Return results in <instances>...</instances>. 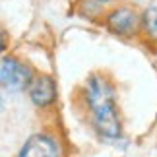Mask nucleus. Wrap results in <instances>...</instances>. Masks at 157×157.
I'll list each match as a JSON object with an SVG mask.
<instances>
[{
  "label": "nucleus",
  "mask_w": 157,
  "mask_h": 157,
  "mask_svg": "<svg viewBox=\"0 0 157 157\" xmlns=\"http://www.w3.org/2000/svg\"><path fill=\"white\" fill-rule=\"evenodd\" d=\"M86 99L93 117V124L101 136L114 138L120 136V117L114 103V89L107 78L93 74L86 83Z\"/></svg>",
  "instance_id": "1"
},
{
  "label": "nucleus",
  "mask_w": 157,
  "mask_h": 157,
  "mask_svg": "<svg viewBox=\"0 0 157 157\" xmlns=\"http://www.w3.org/2000/svg\"><path fill=\"white\" fill-rule=\"evenodd\" d=\"M103 23L113 35L118 37H134L142 29V12H138L130 4L113 6L103 14Z\"/></svg>",
  "instance_id": "2"
},
{
  "label": "nucleus",
  "mask_w": 157,
  "mask_h": 157,
  "mask_svg": "<svg viewBox=\"0 0 157 157\" xmlns=\"http://www.w3.org/2000/svg\"><path fill=\"white\" fill-rule=\"evenodd\" d=\"M31 68L25 66L20 60L4 56L2 66H0V82L6 91H23L31 83Z\"/></svg>",
  "instance_id": "3"
},
{
  "label": "nucleus",
  "mask_w": 157,
  "mask_h": 157,
  "mask_svg": "<svg viewBox=\"0 0 157 157\" xmlns=\"http://www.w3.org/2000/svg\"><path fill=\"white\" fill-rule=\"evenodd\" d=\"M27 93H29V99L33 101L35 107L45 109L56 101V83H54V80L51 76L39 74L31 80V83L27 87Z\"/></svg>",
  "instance_id": "4"
},
{
  "label": "nucleus",
  "mask_w": 157,
  "mask_h": 157,
  "mask_svg": "<svg viewBox=\"0 0 157 157\" xmlns=\"http://www.w3.org/2000/svg\"><path fill=\"white\" fill-rule=\"evenodd\" d=\"M17 157H58V147L49 136L35 134L23 144Z\"/></svg>",
  "instance_id": "5"
},
{
  "label": "nucleus",
  "mask_w": 157,
  "mask_h": 157,
  "mask_svg": "<svg viewBox=\"0 0 157 157\" xmlns=\"http://www.w3.org/2000/svg\"><path fill=\"white\" fill-rule=\"evenodd\" d=\"M142 31L157 43V6H147L142 12Z\"/></svg>",
  "instance_id": "6"
},
{
  "label": "nucleus",
  "mask_w": 157,
  "mask_h": 157,
  "mask_svg": "<svg viewBox=\"0 0 157 157\" xmlns=\"http://www.w3.org/2000/svg\"><path fill=\"white\" fill-rule=\"evenodd\" d=\"M99 2H103V4H109V2H113V0H99Z\"/></svg>",
  "instance_id": "7"
}]
</instances>
